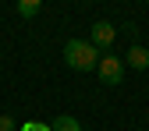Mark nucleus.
I'll use <instances>...</instances> for the list:
<instances>
[{"label":"nucleus","mask_w":149,"mask_h":131,"mask_svg":"<svg viewBox=\"0 0 149 131\" xmlns=\"http://www.w3.org/2000/svg\"><path fill=\"white\" fill-rule=\"evenodd\" d=\"M100 57H103V53L92 46L89 39H68L64 43V64L71 71H96Z\"/></svg>","instance_id":"1"},{"label":"nucleus","mask_w":149,"mask_h":131,"mask_svg":"<svg viewBox=\"0 0 149 131\" xmlns=\"http://www.w3.org/2000/svg\"><path fill=\"white\" fill-rule=\"evenodd\" d=\"M39 11H43L39 0H18V14H22V18H36Z\"/></svg>","instance_id":"6"},{"label":"nucleus","mask_w":149,"mask_h":131,"mask_svg":"<svg viewBox=\"0 0 149 131\" xmlns=\"http://www.w3.org/2000/svg\"><path fill=\"white\" fill-rule=\"evenodd\" d=\"M114 35H117V28L110 25V21H96V25H92V32H89V43L96 46L100 53H107L110 46H114Z\"/></svg>","instance_id":"3"},{"label":"nucleus","mask_w":149,"mask_h":131,"mask_svg":"<svg viewBox=\"0 0 149 131\" xmlns=\"http://www.w3.org/2000/svg\"><path fill=\"white\" fill-rule=\"evenodd\" d=\"M0 131H18V121L11 114H4V117H0Z\"/></svg>","instance_id":"8"},{"label":"nucleus","mask_w":149,"mask_h":131,"mask_svg":"<svg viewBox=\"0 0 149 131\" xmlns=\"http://www.w3.org/2000/svg\"><path fill=\"white\" fill-rule=\"evenodd\" d=\"M50 131H82V124L74 121V117H68V114H64V117H57V121L50 124Z\"/></svg>","instance_id":"5"},{"label":"nucleus","mask_w":149,"mask_h":131,"mask_svg":"<svg viewBox=\"0 0 149 131\" xmlns=\"http://www.w3.org/2000/svg\"><path fill=\"white\" fill-rule=\"evenodd\" d=\"M18 131H50V124H46V121H25Z\"/></svg>","instance_id":"7"},{"label":"nucleus","mask_w":149,"mask_h":131,"mask_svg":"<svg viewBox=\"0 0 149 131\" xmlns=\"http://www.w3.org/2000/svg\"><path fill=\"white\" fill-rule=\"evenodd\" d=\"M96 74H100L103 85H121L124 82V60L114 57V53H103L100 64H96Z\"/></svg>","instance_id":"2"},{"label":"nucleus","mask_w":149,"mask_h":131,"mask_svg":"<svg viewBox=\"0 0 149 131\" xmlns=\"http://www.w3.org/2000/svg\"><path fill=\"white\" fill-rule=\"evenodd\" d=\"M124 64H132V67H139V71H149V50H146V46H128Z\"/></svg>","instance_id":"4"}]
</instances>
